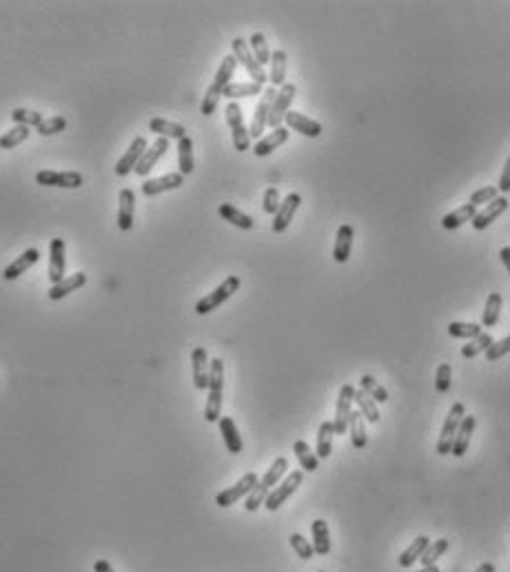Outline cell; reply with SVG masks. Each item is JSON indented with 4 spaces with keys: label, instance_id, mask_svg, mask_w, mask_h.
Returning a JSON list of instances; mask_svg holds the SVG:
<instances>
[{
    "label": "cell",
    "instance_id": "6da1fadb",
    "mask_svg": "<svg viewBox=\"0 0 510 572\" xmlns=\"http://www.w3.org/2000/svg\"><path fill=\"white\" fill-rule=\"evenodd\" d=\"M237 69V60H235V55L229 53V55H224V60L220 62L218 67V73H215L213 78V83L209 85L207 89V94H204L202 98V105H200V114L202 116H213L215 114V109H218V103H220V98H222V92L226 89V85H231L233 80V73Z\"/></svg>",
    "mask_w": 510,
    "mask_h": 572
},
{
    "label": "cell",
    "instance_id": "7a4b0ae2",
    "mask_svg": "<svg viewBox=\"0 0 510 572\" xmlns=\"http://www.w3.org/2000/svg\"><path fill=\"white\" fill-rule=\"evenodd\" d=\"M209 397L207 406H204V419L207 422H220L222 417V392H224V362L220 357L211 360V371H209Z\"/></svg>",
    "mask_w": 510,
    "mask_h": 572
},
{
    "label": "cell",
    "instance_id": "3957f363",
    "mask_svg": "<svg viewBox=\"0 0 510 572\" xmlns=\"http://www.w3.org/2000/svg\"><path fill=\"white\" fill-rule=\"evenodd\" d=\"M224 118L226 125L231 129V138H233V147L235 151H248L251 149V133H248L246 125H244V116H242V107L237 103H229L224 109Z\"/></svg>",
    "mask_w": 510,
    "mask_h": 572
},
{
    "label": "cell",
    "instance_id": "277c9868",
    "mask_svg": "<svg viewBox=\"0 0 510 572\" xmlns=\"http://www.w3.org/2000/svg\"><path fill=\"white\" fill-rule=\"evenodd\" d=\"M237 288H240V277H237V275H229L220 286H215L209 295H204V297L198 302V304H196V313H198V315H209L211 311H215L218 306H222L224 302L229 300Z\"/></svg>",
    "mask_w": 510,
    "mask_h": 572
},
{
    "label": "cell",
    "instance_id": "5b68a950",
    "mask_svg": "<svg viewBox=\"0 0 510 572\" xmlns=\"http://www.w3.org/2000/svg\"><path fill=\"white\" fill-rule=\"evenodd\" d=\"M464 417H466V406H464L461 401L452 404L448 415H446V422H444V426H441V433H439V442H437V453L439 455H450L452 440H455V435L459 431V424H461Z\"/></svg>",
    "mask_w": 510,
    "mask_h": 572
},
{
    "label": "cell",
    "instance_id": "8992f818",
    "mask_svg": "<svg viewBox=\"0 0 510 572\" xmlns=\"http://www.w3.org/2000/svg\"><path fill=\"white\" fill-rule=\"evenodd\" d=\"M231 47H233V55H235L237 64L244 67L246 73L253 78V83H257V85L264 87L266 80H269V76H266V71H264V67L253 58L251 49H248V40H244V38H233Z\"/></svg>",
    "mask_w": 510,
    "mask_h": 572
},
{
    "label": "cell",
    "instance_id": "52a82bcc",
    "mask_svg": "<svg viewBox=\"0 0 510 572\" xmlns=\"http://www.w3.org/2000/svg\"><path fill=\"white\" fill-rule=\"evenodd\" d=\"M302 481H304V470H293V473H289V477L284 481H280V484L269 492V497L264 501L266 510H271V512L280 510L284 506V501L302 486Z\"/></svg>",
    "mask_w": 510,
    "mask_h": 572
},
{
    "label": "cell",
    "instance_id": "ba28073f",
    "mask_svg": "<svg viewBox=\"0 0 510 572\" xmlns=\"http://www.w3.org/2000/svg\"><path fill=\"white\" fill-rule=\"evenodd\" d=\"M296 94H298V87L293 85V83H287L284 87L278 89L275 100H273V107H271V114H269V127L271 129L282 127L284 116L291 111L293 100H296Z\"/></svg>",
    "mask_w": 510,
    "mask_h": 572
},
{
    "label": "cell",
    "instance_id": "9c48e42d",
    "mask_svg": "<svg viewBox=\"0 0 510 572\" xmlns=\"http://www.w3.org/2000/svg\"><path fill=\"white\" fill-rule=\"evenodd\" d=\"M353 401H355V388L350 384H344L339 388L337 406H335V419H333L335 435L348 433V417H350V413H353Z\"/></svg>",
    "mask_w": 510,
    "mask_h": 572
},
{
    "label": "cell",
    "instance_id": "30bf717a",
    "mask_svg": "<svg viewBox=\"0 0 510 572\" xmlns=\"http://www.w3.org/2000/svg\"><path fill=\"white\" fill-rule=\"evenodd\" d=\"M275 94L278 89L269 87L264 89L262 98H260V103L255 107V114H253V120H251V127H248V133H251V138H262L264 131L269 127V114H271V107H273V100H275Z\"/></svg>",
    "mask_w": 510,
    "mask_h": 572
},
{
    "label": "cell",
    "instance_id": "8fae6325",
    "mask_svg": "<svg viewBox=\"0 0 510 572\" xmlns=\"http://www.w3.org/2000/svg\"><path fill=\"white\" fill-rule=\"evenodd\" d=\"M36 182L40 187H56V189H80L83 173L78 171H51L42 169L36 173Z\"/></svg>",
    "mask_w": 510,
    "mask_h": 572
},
{
    "label": "cell",
    "instance_id": "7c38bea8",
    "mask_svg": "<svg viewBox=\"0 0 510 572\" xmlns=\"http://www.w3.org/2000/svg\"><path fill=\"white\" fill-rule=\"evenodd\" d=\"M255 484H257V475L255 473H246L240 481H235L231 488L218 492L215 503H218L220 508H229V506H233L235 501H240L242 497H248V492L255 488Z\"/></svg>",
    "mask_w": 510,
    "mask_h": 572
},
{
    "label": "cell",
    "instance_id": "4fadbf2b",
    "mask_svg": "<svg viewBox=\"0 0 510 572\" xmlns=\"http://www.w3.org/2000/svg\"><path fill=\"white\" fill-rule=\"evenodd\" d=\"M65 268H67V246L65 240L53 238L49 242V282L51 286L65 279Z\"/></svg>",
    "mask_w": 510,
    "mask_h": 572
},
{
    "label": "cell",
    "instance_id": "5bb4252c",
    "mask_svg": "<svg viewBox=\"0 0 510 572\" xmlns=\"http://www.w3.org/2000/svg\"><path fill=\"white\" fill-rule=\"evenodd\" d=\"M146 149H149V142H146V138H144V136H138V138H135V140L129 144V149L124 151L122 158L118 160V164H116V175H120V177L129 175V173L135 169V166H138V162H140V158L144 155Z\"/></svg>",
    "mask_w": 510,
    "mask_h": 572
},
{
    "label": "cell",
    "instance_id": "9a60e30c",
    "mask_svg": "<svg viewBox=\"0 0 510 572\" xmlns=\"http://www.w3.org/2000/svg\"><path fill=\"white\" fill-rule=\"evenodd\" d=\"M506 209H508V200H506L504 196H497V198H495L493 202H488V205H486L482 211L475 213V218L470 220L473 229H475V231H484V229H488L497 218L504 216Z\"/></svg>",
    "mask_w": 510,
    "mask_h": 572
},
{
    "label": "cell",
    "instance_id": "2e32d148",
    "mask_svg": "<svg viewBox=\"0 0 510 572\" xmlns=\"http://www.w3.org/2000/svg\"><path fill=\"white\" fill-rule=\"evenodd\" d=\"M185 184V175L182 173H167L160 177H153V180H144L142 182V193L146 198H155L160 193H167V191H176Z\"/></svg>",
    "mask_w": 510,
    "mask_h": 572
},
{
    "label": "cell",
    "instance_id": "e0dca14e",
    "mask_svg": "<svg viewBox=\"0 0 510 572\" xmlns=\"http://www.w3.org/2000/svg\"><path fill=\"white\" fill-rule=\"evenodd\" d=\"M300 207H302V196L300 193H289L284 200H282L278 213L273 216V231L284 233L289 229L291 220L296 218V213H298Z\"/></svg>",
    "mask_w": 510,
    "mask_h": 572
},
{
    "label": "cell",
    "instance_id": "ac0fdd59",
    "mask_svg": "<svg viewBox=\"0 0 510 572\" xmlns=\"http://www.w3.org/2000/svg\"><path fill=\"white\" fill-rule=\"evenodd\" d=\"M284 122H287L289 131H298L300 136H306V138H320L322 136L320 122L300 114V111H289V114L284 116Z\"/></svg>",
    "mask_w": 510,
    "mask_h": 572
},
{
    "label": "cell",
    "instance_id": "d6986e66",
    "mask_svg": "<svg viewBox=\"0 0 510 572\" xmlns=\"http://www.w3.org/2000/svg\"><path fill=\"white\" fill-rule=\"evenodd\" d=\"M291 136V131L287 127H278V129H271V133H266V136L260 138L255 144H253V153L257 155V158H266V155H271L275 149H280L282 144H284Z\"/></svg>",
    "mask_w": 510,
    "mask_h": 572
},
{
    "label": "cell",
    "instance_id": "ffe728a7",
    "mask_svg": "<svg viewBox=\"0 0 510 572\" xmlns=\"http://www.w3.org/2000/svg\"><path fill=\"white\" fill-rule=\"evenodd\" d=\"M191 366H194V386L198 390H207L209 388V371H211V360L207 349H194L191 353Z\"/></svg>",
    "mask_w": 510,
    "mask_h": 572
},
{
    "label": "cell",
    "instance_id": "44dd1931",
    "mask_svg": "<svg viewBox=\"0 0 510 572\" xmlns=\"http://www.w3.org/2000/svg\"><path fill=\"white\" fill-rule=\"evenodd\" d=\"M353 240H355V229L350 224H342L335 235V246H333V260L337 264H346L350 251H353Z\"/></svg>",
    "mask_w": 510,
    "mask_h": 572
},
{
    "label": "cell",
    "instance_id": "7402d4cb",
    "mask_svg": "<svg viewBox=\"0 0 510 572\" xmlns=\"http://www.w3.org/2000/svg\"><path fill=\"white\" fill-rule=\"evenodd\" d=\"M167 149H169V140L167 138H158L155 142H153V147H149L144 151V155L140 158V162H138V166H135V175H140V177H146L151 173V169L153 166L160 162V158L162 155L167 153Z\"/></svg>",
    "mask_w": 510,
    "mask_h": 572
},
{
    "label": "cell",
    "instance_id": "603a6c76",
    "mask_svg": "<svg viewBox=\"0 0 510 572\" xmlns=\"http://www.w3.org/2000/svg\"><path fill=\"white\" fill-rule=\"evenodd\" d=\"M135 218V193L131 189H122L118 196V229L120 231H131Z\"/></svg>",
    "mask_w": 510,
    "mask_h": 572
},
{
    "label": "cell",
    "instance_id": "cb8c5ba5",
    "mask_svg": "<svg viewBox=\"0 0 510 572\" xmlns=\"http://www.w3.org/2000/svg\"><path fill=\"white\" fill-rule=\"evenodd\" d=\"M38 260H40V251H38V249H27V251H22L14 262L5 266L3 277L7 279V282H11V279H18L22 273H27L29 268H31L33 264H36Z\"/></svg>",
    "mask_w": 510,
    "mask_h": 572
},
{
    "label": "cell",
    "instance_id": "d4e9b609",
    "mask_svg": "<svg viewBox=\"0 0 510 572\" xmlns=\"http://www.w3.org/2000/svg\"><path fill=\"white\" fill-rule=\"evenodd\" d=\"M85 284H87V273L78 271V273H74V275H69V277H65L62 282L53 284V286L47 291V297H49L51 302L65 300L67 295L74 293V291H78V288H83Z\"/></svg>",
    "mask_w": 510,
    "mask_h": 572
},
{
    "label": "cell",
    "instance_id": "484cf974",
    "mask_svg": "<svg viewBox=\"0 0 510 572\" xmlns=\"http://www.w3.org/2000/svg\"><path fill=\"white\" fill-rule=\"evenodd\" d=\"M475 426H477V419L473 417V415H466V417L461 419L459 424V431L455 435V440H452V451L450 455L455 457H464L468 451V444H470V437L475 433Z\"/></svg>",
    "mask_w": 510,
    "mask_h": 572
},
{
    "label": "cell",
    "instance_id": "4316f807",
    "mask_svg": "<svg viewBox=\"0 0 510 572\" xmlns=\"http://www.w3.org/2000/svg\"><path fill=\"white\" fill-rule=\"evenodd\" d=\"M287 51L275 49L271 53V71H269V83L273 89H280L287 85Z\"/></svg>",
    "mask_w": 510,
    "mask_h": 572
},
{
    "label": "cell",
    "instance_id": "83f0119b",
    "mask_svg": "<svg viewBox=\"0 0 510 572\" xmlns=\"http://www.w3.org/2000/svg\"><path fill=\"white\" fill-rule=\"evenodd\" d=\"M149 129L155 133L158 138H167V140H182L187 136V129L182 125H178V122H171V120H164V118H151Z\"/></svg>",
    "mask_w": 510,
    "mask_h": 572
},
{
    "label": "cell",
    "instance_id": "f1b7e54d",
    "mask_svg": "<svg viewBox=\"0 0 510 572\" xmlns=\"http://www.w3.org/2000/svg\"><path fill=\"white\" fill-rule=\"evenodd\" d=\"M220 433H222V440H224V446H226V451H229L231 455H237V453H242V437L240 433H237V426L231 417H220Z\"/></svg>",
    "mask_w": 510,
    "mask_h": 572
},
{
    "label": "cell",
    "instance_id": "f546056e",
    "mask_svg": "<svg viewBox=\"0 0 510 572\" xmlns=\"http://www.w3.org/2000/svg\"><path fill=\"white\" fill-rule=\"evenodd\" d=\"M364 417H362L359 410H353L348 417V435H350V446L355 451H362L368 444V435H366V426H364Z\"/></svg>",
    "mask_w": 510,
    "mask_h": 572
},
{
    "label": "cell",
    "instance_id": "4dcf8cb0",
    "mask_svg": "<svg viewBox=\"0 0 510 572\" xmlns=\"http://www.w3.org/2000/svg\"><path fill=\"white\" fill-rule=\"evenodd\" d=\"M475 213H477V207H473L470 202H466V205H461L459 209L450 211L448 216L441 218V227H444L446 231H455V229L461 227V224L470 222L475 218Z\"/></svg>",
    "mask_w": 510,
    "mask_h": 572
},
{
    "label": "cell",
    "instance_id": "1f68e13d",
    "mask_svg": "<svg viewBox=\"0 0 510 572\" xmlns=\"http://www.w3.org/2000/svg\"><path fill=\"white\" fill-rule=\"evenodd\" d=\"M264 94V87L257 85V83H231L226 85V89L222 92L224 98H229V103H235V100L240 98H251V96H262Z\"/></svg>",
    "mask_w": 510,
    "mask_h": 572
},
{
    "label": "cell",
    "instance_id": "d6a6232c",
    "mask_svg": "<svg viewBox=\"0 0 510 572\" xmlns=\"http://www.w3.org/2000/svg\"><path fill=\"white\" fill-rule=\"evenodd\" d=\"M311 532H313V551L315 555L326 557L331 553V535H328V526L324 519H315L311 523Z\"/></svg>",
    "mask_w": 510,
    "mask_h": 572
},
{
    "label": "cell",
    "instance_id": "836d02e7",
    "mask_svg": "<svg viewBox=\"0 0 510 572\" xmlns=\"http://www.w3.org/2000/svg\"><path fill=\"white\" fill-rule=\"evenodd\" d=\"M333 437H335L333 422H322L320 428H317V448H315L317 459H328V457H331V453H333Z\"/></svg>",
    "mask_w": 510,
    "mask_h": 572
},
{
    "label": "cell",
    "instance_id": "e575fe53",
    "mask_svg": "<svg viewBox=\"0 0 510 572\" xmlns=\"http://www.w3.org/2000/svg\"><path fill=\"white\" fill-rule=\"evenodd\" d=\"M178 166L182 175H191L196 169V160H194V140L189 136H185L182 140H178Z\"/></svg>",
    "mask_w": 510,
    "mask_h": 572
},
{
    "label": "cell",
    "instance_id": "d590c367",
    "mask_svg": "<svg viewBox=\"0 0 510 572\" xmlns=\"http://www.w3.org/2000/svg\"><path fill=\"white\" fill-rule=\"evenodd\" d=\"M218 213H220L222 220H226L229 224H233V227L242 229V231H251L253 224H255L251 216H246V213H242L240 209H235L233 205H220Z\"/></svg>",
    "mask_w": 510,
    "mask_h": 572
},
{
    "label": "cell",
    "instance_id": "8d00e7d4",
    "mask_svg": "<svg viewBox=\"0 0 510 572\" xmlns=\"http://www.w3.org/2000/svg\"><path fill=\"white\" fill-rule=\"evenodd\" d=\"M502 306H504V297H502V293H497L495 291V293H491L488 300H486L482 327H486V329L497 327V322H500V315H502Z\"/></svg>",
    "mask_w": 510,
    "mask_h": 572
},
{
    "label": "cell",
    "instance_id": "74e56055",
    "mask_svg": "<svg viewBox=\"0 0 510 572\" xmlns=\"http://www.w3.org/2000/svg\"><path fill=\"white\" fill-rule=\"evenodd\" d=\"M430 546V539L426 535H419L417 539L406 548V551L400 555V566L402 568H411L415 562H419V557L426 553V548Z\"/></svg>",
    "mask_w": 510,
    "mask_h": 572
},
{
    "label": "cell",
    "instance_id": "f35d334b",
    "mask_svg": "<svg viewBox=\"0 0 510 572\" xmlns=\"http://www.w3.org/2000/svg\"><path fill=\"white\" fill-rule=\"evenodd\" d=\"M293 453H296L302 470H306V473H315V470L320 468V459H317V455L311 451V446L306 442L298 440L296 444H293Z\"/></svg>",
    "mask_w": 510,
    "mask_h": 572
},
{
    "label": "cell",
    "instance_id": "ab89813d",
    "mask_svg": "<svg viewBox=\"0 0 510 572\" xmlns=\"http://www.w3.org/2000/svg\"><path fill=\"white\" fill-rule=\"evenodd\" d=\"M248 49H251V53H253V58L262 64V67H266V64H271V51L269 49V42H266V36L264 33H260V31H255L251 38H248Z\"/></svg>",
    "mask_w": 510,
    "mask_h": 572
},
{
    "label": "cell",
    "instance_id": "60d3db41",
    "mask_svg": "<svg viewBox=\"0 0 510 572\" xmlns=\"http://www.w3.org/2000/svg\"><path fill=\"white\" fill-rule=\"evenodd\" d=\"M493 344H495L493 335H491V333H482V335H477L475 340H470L468 344H464L461 357H464V360H473V357H477V355H482V353L488 351Z\"/></svg>",
    "mask_w": 510,
    "mask_h": 572
},
{
    "label": "cell",
    "instance_id": "b9f144b4",
    "mask_svg": "<svg viewBox=\"0 0 510 572\" xmlns=\"http://www.w3.org/2000/svg\"><path fill=\"white\" fill-rule=\"evenodd\" d=\"M355 404H357V410L362 413V417H364L368 424H377L382 419L377 404L373 401L364 390H355Z\"/></svg>",
    "mask_w": 510,
    "mask_h": 572
},
{
    "label": "cell",
    "instance_id": "7bdbcfd3",
    "mask_svg": "<svg viewBox=\"0 0 510 572\" xmlns=\"http://www.w3.org/2000/svg\"><path fill=\"white\" fill-rule=\"evenodd\" d=\"M359 390H364L375 404H386L389 401V390L384 388L373 375H364L359 379Z\"/></svg>",
    "mask_w": 510,
    "mask_h": 572
},
{
    "label": "cell",
    "instance_id": "ee69618b",
    "mask_svg": "<svg viewBox=\"0 0 510 572\" xmlns=\"http://www.w3.org/2000/svg\"><path fill=\"white\" fill-rule=\"evenodd\" d=\"M482 327L475 322H450L448 324V335L455 340H475L477 335H482Z\"/></svg>",
    "mask_w": 510,
    "mask_h": 572
},
{
    "label": "cell",
    "instance_id": "f6af8a7d",
    "mask_svg": "<svg viewBox=\"0 0 510 572\" xmlns=\"http://www.w3.org/2000/svg\"><path fill=\"white\" fill-rule=\"evenodd\" d=\"M287 470H289V459L287 457H278L275 462L271 464V468L266 470V475L260 479V484H264L269 490H273L282 481V477H284Z\"/></svg>",
    "mask_w": 510,
    "mask_h": 572
},
{
    "label": "cell",
    "instance_id": "bcb514c9",
    "mask_svg": "<svg viewBox=\"0 0 510 572\" xmlns=\"http://www.w3.org/2000/svg\"><path fill=\"white\" fill-rule=\"evenodd\" d=\"M11 122H14V125H20V127L38 129L44 122V116L40 111H31V109H14L11 111Z\"/></svg>",
    "mask_w": 510,
    "mask_h": 572
},
{
    "label": "cell",
    "instance_id": "7dc6e473",
    "mask_svg": "<svg viewBox=\"0 0 510 572\" xmlns=\"http://www.w3.org/2000/svg\"><path fill=\"white\" fill-rule=\"evenodd\" d=\"M31 129L29 127H20V125H14L5 136H0V149H16L18 144H22L27 138H29Z\"/></svg>",
    "mask_w": 510,
    "mask_h": 572
},
{
    "label": "cell",
    "instance_id": "c3c4849f",
    "mask_svg": "<svg viewBox=\"0 0 510 572\" xmlns=\"http://www.w3.org/2000/svg\"><path fill=\"white\" fill-rule=\"evenodd\" d=\"M448 551V539H437L435 544H430L426 548V553L419 557V562H422V566H435L441 557H444V553Z\"/></svg>",
    "mask_w": 510,
    "mask_h": 572
},
{
    "label": "cell",
    "instance_id": "681fc988",
    "mask_svg": "<svg viewBox=\"0 0 510 572\" xmlns=\"http://www.w3.org/2000/svg\"><path fill=\"white\" fill-rule=\"evenodd\" d=\"M289 541H291V546H293V551L298 553V557L300 559H313V555H315V551H313V544L309 541V539H304V537L300 535V532H293L291 537H289Z\"/></svg>",
    "mask_w": 510,
    "mask_h": 572
},
{
    "label": "cell",
    "instance_id": "f907efd6",
    "mask_svg": "<svg viewBox=\"0 0 510 572\" xmlns=\"http://www.w3.org/2000/svg\"><path fill=\"white\" fill-rule=\"evenodd\" d=\"M67 129V118H62V116H53V118H47L42 122V125L36 129L40 136H56V133H60V131H65Z\"/></svg>",
    "mask_w": 510,
    "mask_h": 572
},
{
    "label": "cell",
    "instance_id": "816d5d0a",
    "mask_svg": "<svg viewBox=\"0 0 510 572\" xmlns=\"http://www.w3.org/2000/svg\"><path fill=\"white\" fill-rule=\"evenodd\" d=\"M450 375H452V368L450 364H439L437 366V375H435V388L439 395H446V392L450 390Z\"/></svg>",
    "mask_w": 510,
    "mask_h": 572
},
{
    "label": "cell",
    "instance_id": "f5cc1de1",
    "mask_svg": "<svg viewBox=\"0 0 510 572\" xmlns=\"http://www.w3.org/2000/svg\"><path fill=\"white\" fill-rule=\"evenodd\" d=\"M280 205H282L280 191H278L275 187H269V189L264 191V202H262L264 213H266V216H275L278 209H280Z\"/></svg>",
    "mask_w": 510,
    "mask_h": 572
},
{
    "label": "cell",
    "instance_id": "db71d44e",
    "mask_svg": "<svg viewBox=\"0 0 510 572\" xmlns=\"http://www.w3.org/2000/svg\"><path fill=\"white\" fill-rule=\"evenodd\" d=\"M508 353H510V335H508V338H504V340H500V342H495L484 355H486V360H488V362H500L502 357L508 355Z\"/></svg>",
    "mask_w": 510,
    "mask_h": 572
},
{
    "label": "cell",
    "instance_id": "11a10c76",
    "mask_svg": "<svg viewBox=\"0 0 510 572\" xmlns=\"http://www.w3.org/2000/svg\"><path fill=\"white\" fill-rule=\"evenodd\" d=\"M497 198V187H484V189H477L475 193L470 196V205L473 207H479V205H488Z\"/></svg>",
    "mask_w": 510,
    "mask_h": 572
},
{
    "label": "cell",
    "instance_id": "9f6ffc18",
    "mask_svg": "<svg viewBox=\"0 0 510 572\" xmlns=\"http://www.w3.org/2000/svg\"><path fill=\"white\" fill-rule=\"evenodd\" d=\"M497 191H502V193H510V155L506 160V166L502 171V177H500V184H497Z\"/></svg>",
    "mask_w": 510,
    "mask_h": 572
},
{
    "label": "cell",
    "instance_id": "6f0895ef",
    "mask_svg": "<svg viewBox=\"0 0 510 572\" xmlns=\"http://www.w3.org/2000/svg\"><path fill=\"white\" fill-rule=\"evenodd\" d=\"M94 572H116L111 568L109 562H105V559H98V562L94 564Z\"/></svg>",
    "mask_w": 510,
    "mask_h": 572
},
{
    "label": "cell",
    "instance_id": "680465c9",
    "mask_svg": "<svg viewBox=\"0 0 510 572\" xmlns=\"http://www.w3.org/2000/svg\"><path fill=\"white\" fill-rule=\"evenodd\" d=\"M500 257H502V262L506 266V271L510 273V246H504V249L500 251Z\"/></svg>",
    "mask_w": 510,
    "mask_h": 572
},
{
    "label": "cell",
    "instance_id": "91938a15",
    "mask_svg": "<svg viewBox=\"0 0 510 572\" xmlns=\"http://www.w3.org/2000/svg\"><path fill=\"white\" fill-rule=\"evenodd\" d=\"M475 572H495V566H493L491 562H486V564H482Z\"/></svg>",
    "mask_w": 510,
    "mask_h": 572
},
{
    "label": "cell",
    "instance_id": "94428289",
    "mask_svg": "<svg viewBox=\"0 0 510 572\" xmlns=\"http://www.w3.org/2000/svg\"><path fill=\"white\" fill-rule=\"evenodd\" d=\"M419 572H441V570H439V566L435 564V566H424Z\"/></svg>",
    "mask_w": 510,
    "mask_h": 572
},
{
    "label": "cell",
    "instance_id": "6125c7cd",
    "mask_svg": "<svg viewBox=\"0 0 510 572\" xmlns=\"http://www.w3.org/2000/svg\"><path fill=\"white\" fill-rule=\"evenodd\" d=\"M317 572H324V570H317Z\"/></svg>",
    "mask_w": 510,
    "mask_h": 572
}]
</instances>
